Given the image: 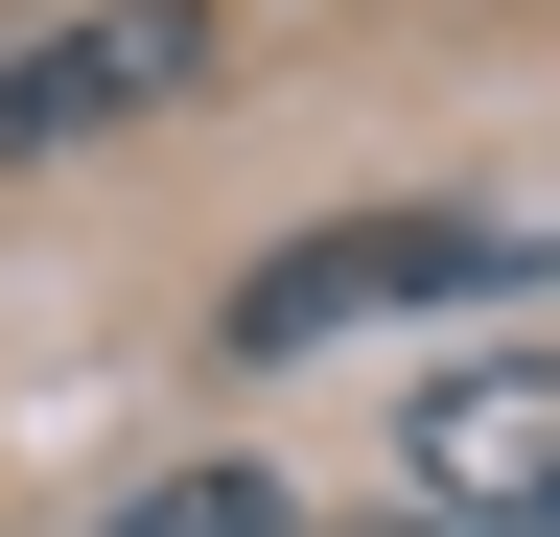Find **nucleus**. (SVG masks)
I'll return each instance as SVG.
<instances>
[{
	"label": "nucleus",
	"instance_id": "nucleus-1",
	"mask_svg": "<svg viewBox=\"0 0 560 537\" xmlns=\"http://www.w3.org/2000/svg\"><path fill=\"white\" fill-rule=\"evenodd\" d=\"M467 281H514V234H467V211H350V234H280L234 304V351H327V327H374V304H467Z\"/></svg>",
	"mask_w": 560,
	"mask_h": 537
},
{
	"label": "nucleus",
	"instance_id": "nucleus-2",
	"mask_svg": "<svg viewBox=\"0 0 560 537\" xmlns=\"http://www.w3.org/2000/svg\"><path fill=\"white\" fill-rule=\"evenodd\" d=\"M397 467H420V514H444V537H560V351H467V374H420Z\"/></svg>",
	"mask_w": 560,
	"mask_h": 537
},
{
	"label": "nucleus",
	"instance_id": "nucleus-3",
	"mask_svg": "<svg viewBox=\"0 0 560 537\" xmlns=\"http://www.w3.org/2000/svg\"><path fill=\"white\" fill-rule=\"evenodd\" d=\"M234 71V24L210 0H94V24H47V47H0V164L24 141H94V117H164Z\"/></svg>",
	"mask_w": 560,
	"mask_h": 537
},
{
	"label": "nucleus",
	"instance_id": "nucleus-4",
	"mask_svg": "<svg viewBox=\"0 0 560 537\" xmlns=\"http://www.w3.org/2000/svg\"><path fill=\"white\" fill-rule=\"evenodd\" d=\"M94 537H280V491H257V467H164V491H117Z\"/></svg>",
	"mask_w": 560,
	"mask_h": 537
},
{
	"label": "nucleus",
	"instance_id": "nucleus-5",
	"mask_svg": "<svg viewBox=\"0 0 560 537\" xmlns=\"http://www.w3.org/2000/svg\"><path fill=\"white\" fill-rule=\"evenodd\" d=\"M374 537H444V514H374Z\"/></svg>",
	"mask_w": 560,
	"mask_h": 537
}]
</instances>
